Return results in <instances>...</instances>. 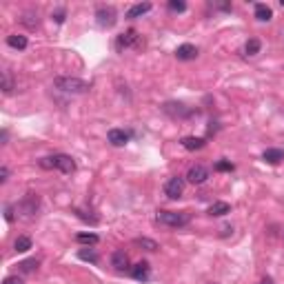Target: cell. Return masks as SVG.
<instances>
[{"mask_svg":"<svg viewBox=\"0 0 284 284\" xmlns=\"http://www.w3.org/2000/svg\"><path fill=\"white\" fill-rule=\"evenodd\" d=\"M189 220H191V215L187 211H158L155 213V222L169 229H182L189 225Z\"/></svg>","mask_w":284,"mask_h":284,"instance_id":"1","label":"cell"},{"mask_svg":"<svg viewBox=\"0 0 284 284\" xmlns=\"http://www.w3.org/2000/svg\"><path fill=\"white\" fill-rule=\"evenodd\" d=\"M40 167L43 169H58L60 173L76 171V162H73V158L67 153H56V155H49V158H43L40 160Z\"/></svg>","mask_w":284,"mask_h":284,"instance_id":"2","label":"cell"},{"mask_svg":"<svg viewBox=\"0 0 284 284\" xmlns=\"http://www.w3.org/2000/svg\"><path fill=\"white\" fill-rule=\"evenodd\" d=\"M53 87L60 89V91H65V93H73V96L89 91V85H87L85 80L71 78V76H58L56 80H53Z\"/></svg>","mask_w":284,"mask_h":284,"instance_id":"3","label":"cell"},{"mask_svg":"<svg viewBox=\"0 0 284 284\" xmlns=\"http://www.w3.org/2000/svg\"><path fill=\"white\" fill-rule=\"evenodd\" d=\"M96 23H98L100 29H111V27L118 23V13H116V9H113V7H107V5L98 7V11H96Z\"/></svg>","mask_w":284,"mask_h":284,"instance_id":"4","label":"cell"},{"mask_svg":"<svg viewBox=\"0 0 284 284\" xmlns=\"http://www.w3.org/2000/svg\"><path fill=\"white\" fill-rule=\"evenodd\" d=\"M182 193H185V180L180 178V175H173V178L167 180L165 185V195L169 200H178L182 198Z\"/></svg>","mask_w":284,"mask_h":284,"instance_id":"5","label":"cell"},{"mask_svg":"<svg viewBox=\"0 0 284 284\" xmlns=\"http://www.w3.org/2000/svg\"><path fill=\"white\" fill-rule=\"evenodd\" d=\"M140 45V36L136 29H127L125 33H120V36L116 38V49L118 51H125L129 49V47H138Z\"/></svg>","mask_w":284,"mask_h":284,"instance_id":"6","label":"cell"},{"mask_svg":"<svg viewBox=\"0 0 284 284\" xmlns=\"http://www.w3.org/2000/svg\"><path fill=\"white\" fill-rule=\"evenodd\" d=\"M187 180L191 182V185H205L209 180V169L205 165H193L187 171Z\"/></svg>","mask_w":284,"mask_h":284,"instance_id":"7","label":"cell"},{"mask_svg":"<svg viewBox=\"0 0 284 284\" xmlns=\"http://www.w3.org/2000/svg\"><path fill=\"white\" fill-rule=\"evenodd\" d=\"M36 209H38V198H36L33 193H29V195H27V198L18 205V211L23 213V218H33Z\"/></svg>","mask_w":284,"mask_h":284,"instance_id":"8","label":"cell"},{"mask_svg":"<svg viewBox=\"0 0 284 284\" xmlns=\"http://www.w3.org/2000/svg\"><path fill=\"white\" fill-rule=\"evenodd\" d=\"M111 267L116 269V271H127L129 267V255L125 253V249H118V251H113L111 255Z\"/></svg>","mask_w":284,"mask_h":284,"instance_id":"9","label":"cell"},{"mask_svg":"<svg viewBox=\"0 0 284 284\" xmlns=\"http://www.w3.org/2000/svg\"><path fill=\"white\" fill-rule=\"evenodd\" d=\"M131 278L138 280V282H147L151 278V267H149V262H138V265L131 267Z\"/></svg>","mask_w":284,"mask_h":284,"instance_id":"10","label":"cell"},{"mask_svg":"<svg viewBox=\"0 0 284 284\" xmlns=\"http://www.w3.org/2000/svg\"><path fill=\"white\" fill-rule=\"evenodd\" d=\"M175 58L182 60V63L195 60V58H198V47H193V45H180L178 49H175Z\"/></svg>","mask_w":284,"mask_h":284,"instance_id":"11","label":"cell"},{"mask_svg":"<svg viewBox=\"0 0 284 284\" xmlns=\"http://www.w3.org/2000/svg\"><path fill=\"white\" fill-rule=\"evenodd\" d=\"M107 140H109L113 147H125L127 142H129V133H127L125 129H109Z\"/></svg>","mask_w":284,"mask_h":284,"instance_id":"12","label":"cell"},{"mask_svg":"<svg viewBox=\"0 0 284 284\" xmlns=\"http://www.w3.org/2000/svg\"><path fill=\"white\" fill-rule=\"evenodd\" d=\"M180 145L187 149V151H198V149H202L207 145L205 138H198V136H185L180 140Z\"/></svg>","mask_w":284,"mask_h":284,"instance_id":"13","label":"cell"},{"mask_svg":"<svg viewBox=\"0 0 284 284\" xmlns=\"http://www.w3.org/2000/svg\"><path fill=\"white\" fill-rule=\"evenodd\" d=\"M151 9H153L151 3H138V5L129 7V11H127V18H129V20H136V18H140V16H145V13H149Z\"/></svg>","mask_w":284,"mask_h":284,"instance_id":"14","label":"cell"},{"mask_svg":"<svg viewBox=\"0 0 284 284\" xmlns=\"http://www.w3.org/2000/svg\"><path fill=\"white\" fill-rule=\"evenodd\" d=\"M7 45H9L11 49L23 51V49H27L29 40H27V36H23V33H11V36H7Z\"/></svg>","mask_w":284,"mask_h":284,"instance_id":"15","label":"cell"},{"mask_svg":"<svg viewBox=\"0 0 284 284\" xmlns=\"http://www.w3.org/2000/svg\"><path fill=\"white\" fill-rule=\"evenodd\" d=\"M262 160L269 162V165H280L284 160V151L282 149H267V151L262 153Z\"/></svg>","mask_w":284,"mask_h":284,"instance_id":"16","label":"cell"},{"mask_svg":"<svg viewBox=\"0 0 284 284\" xmlns=\"http://www.w3.org/2000/svg\"><path fill=\"white\" fill-rule=\"evenodd\" d=\"M255 18H258L260 23H269V20L273 18L271 7L265 5V3H258V5H255Z\"/></svg>","mask_w":284,"mask_h":284,"instance_id":"17","label":"cell"},{"mask_svg":"<svg viewBox=\"0 0 284 284\" xmlns=\"http://www.w3.org/2000/svg\"><path fill=\"white\" fill-rule=\"evenodd\" d=\"M209 215H215V218H220V215H227L231 213V207H229V202H213L211 207H209Z\"/></svg>","mask_w":284,"mask_h":284,"instance_id":"18","label":"cell"},{"mask_svg":"<svg viewBox=\"0 0 284 284\" xmlns=\"http://www.w3.org/2000/svg\"><path fill=\"white\" fill-rule=\"evenodd\" d=\"M31 247H33V242H31V238H27V235H18L16 242H13V249H16V253H27Z\"/></svg>","mask_w":284,"mask_h":284,"instance_id":"19","label":"cell"},{"mask_svg":"<svg viewBox=\"0 0 284 284\" xmlns=\"http://www.w3.org/2000/svg\"><path fill=\"white\" fill-rule=\"evenodd\" d=\"M133 245H136V247H142V249H145V251H158V242H155V240H149V238H136V240H133Z\"/></svg>","mask_w":284,"mask_h":284,"instance_id":"20","label":"cell"},{"mask_svg":"<svg viewBox=\"0 0 284 284\" xmlns=\"http://www.w3.org/2000/svg\"><path fill=\"white\" fill-rule=\"evenodd\" d=\"M260 49H262V45H260L258 38H249L245 43V53H247V56H255V53H260Z\"/></svg>","mask_w":284,"mask_h":284,"instance_id":"21","label":"cell"},{"mask_svg":"<svg viewBox=\"0 0 284 284\" xmlns=\"http://www.w3.org/2000/svg\"><path fill=\"white\" fill-rule=\"evenodd\" d=\"M76 240L80 245H98V235L96 233H78Z\"/></svg>","mask_w":284,"mask_h":284,"instance_id":"22","label":"cell"},{"mask_svg":"<svg viewBox=\"0 0 284 284\" xmlns=\"http://www.w3.org/2000/svg\"><path fill=\"white\" fill-rule=\"evenodd\" d=\"M18 269L23 273H33L38 269V260L36 258H33V260H25V262H20V265H18Z\"/></svg>","mask_w":284,"mask_h":284,"instance_id":"23","label":"cell"},{"mask_svg":"<svg viewBox=\"0 0 284 284\" xmlns=\"http://www.w3.org/2000/svg\"><path fill=\"white\" fill-rule=\"evenodd\" d=\"M78 258H80V260H87V262H93V265L98 262V255L93 253L91 249H89V251H87V249H80V251H78Z\"/></svg>","mask_w":284,"mask_h":284,"instance_id":"24","label":"cell"},{"mask_svg":"<svg viewBox=\"0 0 284 284\" xmlns=\"http://www.w3.org/2000/svg\"><path fill=\"white\" fill-rule=\"evenodd\" d=\"M213 169H215V171H233V162H229V160H218Z\"/></svg>","mask_w":284,"mask_h":284,"instance_id":"25","label":"cell"},{"mask_svg":"<svg viewBox=\"0 0 284 284\" xmlns=\"http://www.w3.org/2000/svg\"><path fill=\"white\" fill-rule=\"evenodd\" d=\"M169 9H171V11H185L187 5L182 3V0H171V3H169Z\"/></svg>","mask_w":284,"mask_h":284,"instance_id":"26","label":"cell"},{"mask_svg":"<svg viewBox=\"0 0 284 284\" xmlns=\"http://www.w3.org/2000/svg\"><path fill=\"white\" fill-rule=\"evenodd\" d=\"M11 89H13V85H11L9 73H3V91L5 93H11Z\"/></svg>","mask_w":284,"mask_h":284,"instance_id":"27","label":"cell"},{"mask_svg":"<svg viewBox=\"0 0 284 284\" xmlns=\"http://www.w3.org/2000/svg\"><path fill=\"white\" fill-rule=\"evenodd\" d=\"M3 284H23V280H20L18 275H7V278L3 280Z\"/></svg>","mask_w":284,"mask_h":284,"instance_id":"28","label":"cell"},{"mask_svg":"<svg viewBox=\"0 0 284 284\" xmlns=\"http://www.w3.org/2000/svg\"><path fill=\"white\" fill-rule=\"evenodd\" d=\"M53 20H56L58 25H63L65 23V9H58L56 13H53Z\"/></svg>","mask_w":284,"mask_h":284,"instance_id":"29","label":"cell"},{"mask_svg":"<svg viewBox=\"0 0 284 284\" xmlns=\"http://www.w3.org/2000/svg\"><path fill=\"white\" fill-rule=\"evenodd\" d=\"M5 220H7V222H13V209H11V207L5 209Z\"/></svg>","mask_w":284,"mask_h":284,"instance_id":"30","label":"cell"},{"mask_svg":"<svg viewBox=\"0 0 284 284\" xmlns=\"http://www.w3.org/2000/svg\"><path fill=\"white\" fill-rule=\"evenodd\" d=\"M7 178H9V169H7V167H3V169H0V180H3V182H7Z\"/></svg>","mask_w":284,"mask_h":284,"instance_id":"31","label":"cell"},{"mask_svg":"<svg viewBox=\"0 0 284 284\" xmlns=\"http://www.w3.org/2000/svg\"><path fill=\"white\" fill-rule=\"evenodd\" d=\"M260 284H273V280H271V278H262Z\"/></svg>","mask_w":284,"mask_h":284,"instance_id":"32","label":"cell"}]
</instances>
